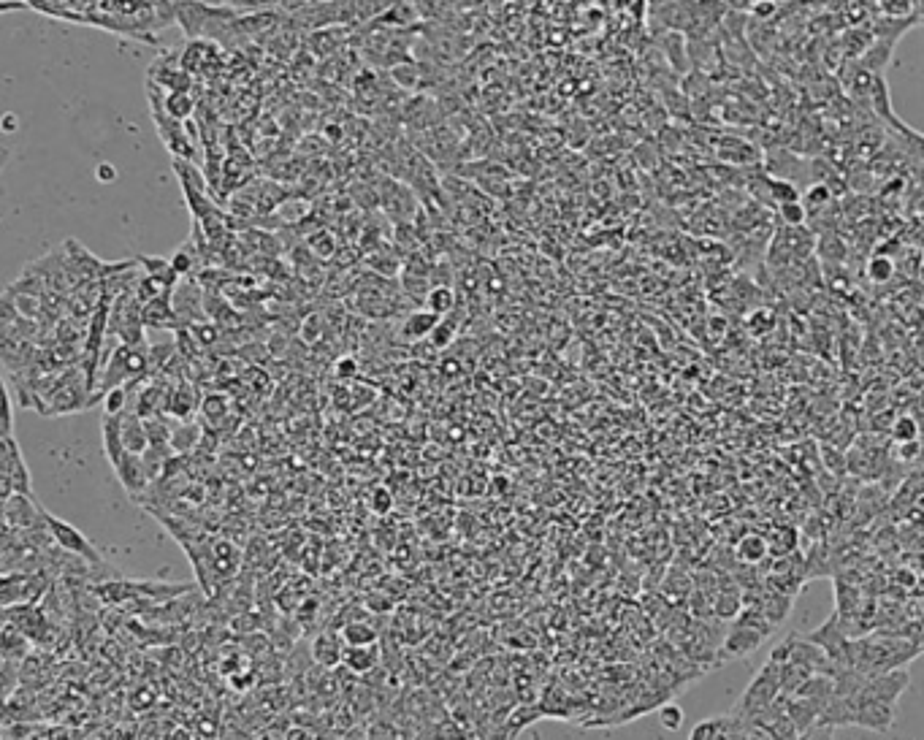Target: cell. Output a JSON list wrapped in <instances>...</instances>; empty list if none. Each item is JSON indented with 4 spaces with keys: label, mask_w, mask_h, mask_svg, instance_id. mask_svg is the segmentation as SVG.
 Segmentation results:
<instances>
[{
    "label": "cell",
    "mask_w": 924,
    "mask_h": 740,
    "mask_svg": "<svg viewBox=\"0 0 924 740\" xmlns=\"http://www.w3.org/2000/svg\"><path fill=\"white\" fill-rule=\"evenodd\" d=\"M851 708H854V727H862V730H873V732L892 730V722H895V705L851 703Z\"/></svg>",
    "instance_id": "obj_9"
},
{
    "label": "cell",
    "mask_w": 924,
    "mask_h": 740,
    "mask_svg": "<svg viewBox=\"0 0 924 740\" xmlns=\"http://www.w3.org/2000/svg\"><path fill=\"white\" fill-rule=\"evenodd\" d=\"M724 738V719H710V722H700L691 730L689 740H721Z\"/></svg>",
    "instance_id": "obj_30"
},
{
    "label": "cell",
    "mask_w": 924,
    "mask_h": 740,
    "mask_svg": "<svg viewBox=\"0 0 924 740\" xmlns=\"http://www.w3.org/2000/svg\"><path fill=\"white\" fill-rule=\"evenodd\" d=\"M456 334H458V320L453 318V315H448V318H439V323L431 328V334L426 339H429V345L439 353V350H445L448 345H453Z\"/></svg>",
    "instance_id": "obj_24"
},
{
    "label": "cell",
    "mask_w": 924,
    "mask_h": 740,
    "mask_svg": "<svg viewBox=\"0 0 924 740\" xmlns=\"http://www.w3.org/2000/svg\"><path fill=\"white\" fill-rule=\"evenodd\" d=\"M775 209H778V217L784 220V225L797 228V225L808 223V215H805V209L800 201H789V204H781V207H775Z\"/></svg>",
    "instance_id": "obj_31"
},
{
    "label": "cell",
    "mask_w": 924,
    "mask_h": 740,
    "mask_svg": "<svg viewBox=\"0 0 924 740\" xmlns=\"http://www.w3.org/2000/svg\"><path fill=\"white\" fill-rule=\"evenodd\" d=\"M805 637L822 648L824 654H827V659H830V665L835 673H838V670H846V643H849L851 637H846V632L840 629L838 616H835V613H832L830 619L824 621L822 627L813 629V632H808Z\"/></svg>",
    "instance_id": "obj_6"
},
{
    "label": "cell",
    "mask_w": 924,
    "mask_h": 740,
    "mask_svg": "<svg viewBox=\"0 0 924 740\" xmlns=\"http://www.w3.org/2000/svg\"><path fill=\"white\" fill-rule=\"evenodd\" d=\"M339 637H342L345 646H374V643H380V632H377L366 619L342 624V627H339Z\"/></svg>",
    "instance_id": "obj_17"
},
{
    "label": "cell",
    "mask_w": 924,
    "mask_h": 740,
    "mask_svg": "<svg viewBox=\"0 0 924 740\" xmlns=\"http://www.w3.org/2000/svg\"><path fill=\"white\" fill-rule=\"evenodd\" d=\"M120 440L122 448L133 453V456H141L144 450L150 448V440H147V429H144V418H139L131 410H125L120 413Z\"/></svg>",
    "instance_id": "obj_13"
},
{
    "label": "cell",
    "mask_w": 924,
    "mask_h": 740,
    "mask_svg": "<svg viewBox=\"0 0 924 740\" xmlns=\"http://www.w3.org/2000/svg\"><path fill=\"white\" fill-rule=\"evenodd\" d=\"M101 399H103V410H106V415H120L128 410V388H125V385L112 388V391H106Z\"/></svg>",
    "instance_id": "obj_29"
},
{
    "label": "cell",
    "mask_w": 924,
    "mask_h": 740,
    "mask_svg": "<svg viewBox=\"0 0 924 740\" xmlns=\"http://www.w3.org/2000/svg\"><path fill=\"white\" fill-rule=\"evenodd\" d=\"M659 722H662L664 730H670V732L681 730V727H683L681 705H675V703L662 705V708H659Z\"/></svg>",
    "instance_id": "obj_32"
},
{
    "label": "cell",
    "mask_w": 924,
    "mask_h": 740,
    "mask_svg": "<svg viewBox=\"0 0 924 740\" xmlns=\"http://www.w3.org/2000/svg\"><path fill=\"white\" fill-rule=\"evenodd\" d=\"M198 440H201L198 423H177V429H171V437H168V448L174 453H187V450L196 448Z\"/></svg>",
    "instance_id": "obj_22"
},
{
    "label": "cell",
    "mask_w": 924,
    "mask_h": 740,
    "mask_svg": "<svg viewBox=\"0 0 924 740\" xmlns=\"http://www.w3.org/2000/svg\"><path fill=\"white\" fill-rule=\"evenodd\" d=\"M136 263H141V266L147 269V277H152V280L158 282L160 288H166L168 293L177 288L179 277H177V272L171 269V263L168 261H163V258H147V255H139Z\"/></svg>",
    "instance_id": "obj_21"
},
{
    "label": "cell",
    "mask_w": 924,
    "mask_h": 740,
    "mask_svg": "<svg viewBox=\"0 0 924 740\" xmlns=\"http://www.w3.org/2000/svg\"><path fill=\"white\" fill-rule=\"evenodd\" d=\"M800 740H835V738H832V730H827V727H813V730H808L805 735H800Z\"/></svg>",
    "instance_id": "obj_39"
},
{
    "label": "cell",
    "mask_w": 924,
    "mask_h": 740,
    "mask_svg": "<svg viewBox=\"0 0 924 740\" xmlns=\"http://www.w3.org/2000/svg\"><path fill=\"white\" fill-rule=\"evenodd\" d=\"M163 106H166V112L179 122H185L190 114L196 112V104H193V98L187 93H166Z\"/></svg>",
    "instance_id": "obj_26"
},
{
    "label": "cell",
    "mask_w": 924,
    "mask_h": 740,
    "mask_svg": "<svg viewBox=\"0 0 924 740\" xmlns=\"http://www.w3.org/2000/svg\"><path fill=\"white\" fill-rule=\"evenodd\" d=\"M393 507V494L385 486L374 488L372 491V510L374 513H380V516H388Z\"/></svg>",
    "instance_id": "obj_34"
},
{
    "label": "cell",
    "mask_w": 924,
    "mask_h": 740,
    "mask_svg": "<svg viewBox=\"0 0 924 740\" xmlns=\"http://www.w3.org/2000/svg\"><path fill=\"white\" fill-rule=\"evenodd\" d=\"M832 694H835V689H832V675L813 673L805 678L803 686H800L792 697H803V700H811V703L824 705L827 700H830Z\"/></svg>",
    "instance_id": "obj_18"
},
{
    "label": "cell",
    "mask_w": 924,
    "mask_h": 740,
    "mask_svg": "<svg viewBox=\"0 0 924 740\" xmlns=\"http://www.w3.org/2000/svg\"><path fill=\"white\" fill-rule=\"evenodd\" d=\"M141 323H144V331L147 328H155V331H166V328H179V320L171 310V293L168 296H158V299L147 301V304H141Z\"/></svg>",
    "instance_id": "obj_11"
},
{
    "label": "cell",
    "mask_w": 924,
    "mask_h": 740,
    "mask_svg": "<svg viewBox=\"0 0 924 740\" xmlns=\"http://www.w3.org/2000/svg\"><path fill=\"white\" fill-rule=\"evenodd\" d=\"M307 250L320 261H328L336 255V239L331 231H315L307 236Z\"/></svg>",
    "instance_id": "obj_25"
},
{
    "label": "cell",
    "mask_w": 924,
    "mask_h": 740,
    "mask_svg": "<svg viewBox=\"0 0 924 740\" xmlns=\"http://www.w3.org/2000/svg\"><path fill=\"white\" fill-rule=\"evenodd\" d=\"M781 694V684H778V665L773 659H767L765 665L759 667V673L751 678V684L746 686V692L740 694L738 705H735V719H748L756 711H762L767 705L773 703L775 697Z\"/></svg>",
    "instance_id": "obj_2"
},
{
    "label": "cell",
    "mask_w": 924,
    "mask_h": 740,
    "mask_svg": "<svg viewBox=\"0 0 924 740\" xmlns=\"http://www.w3.org/2000/svg\"><path fill=\"white\" fill-rule=\"evenodd\" d=\"M209 14H212V3H206V0H177L174 3V19L179 22V28L185 30L187 41L204 38Z\"/></svg>",
    "instance_id": "obj_7"
},
{
    "label": "cell",
    "mask_w": 924,
    "mask_h": 740,
    "mask_svg": "<svg viewBox=\"0 0 924 740\" xmlns=\"http://www.w3.org/2000/svg\"><path fill=\"white\" fill-rule=\"evenodd\" d=\"M28 9V0H0V14H9V11H25Z\"/></svg>",
    "instance_id": "obj_41"
},
{
    "label": "cell",
    "mask_w": 924,
    "mask_h": 740,
    "mask_svg": "<svg viewBox=\"0 0 924 740\" xmlns=\"http://www.w3.org/2000/svg\"><path fill=\"white\" fill-rule=\"evenodd\" d=\"M301 334H304V339H307V342H318L320 334H323V320H320L318 315H309L307 323H304V328H301Z\"/></svg>",
    "instance_id": "obj_36"
},
{
    "label": "cell",
    "mask_w": 924,
    "mask_h": 740,
    "mask_svg": "<svg viewBox=\"0 0 924 740\" xmlns=\"http://www.w3.org/2000/svg\"><path fill=\"white\" fill-rule=\"evenodd\" d=\"M41 521L47 524L49 537L60 545V551L71 553V556H79L87 567H101L103 556L93 548V543L84 537L76 526H71L63 518L52 516V513H41Z\"/></svg>",
    "instance_id": "obj_4"
},
{
    "label": "cell",
    "mask_w": 924,
    "mask_h": 740,
    "mask_svg": "<svg viewBox=\"0 0 924 740\" xmlns=\"http://www.w3.org/2000/svg\"><path fill=\"white\" fill-rule=\"evenodd\" d=\"M735 556L740 559V564L759 567V564L765 562L767 556H770V553H767V540L762 537V534H756V532L746 534V537L738 543V548H735Z\"/></svg>",
    "instance_id": "obj_20"
},
{
    "label": "cell",
    "mask_w": 924,
    "mask_h": 740,
    "mask_svg": "<svg viewBox=\"0 0 924 740\" xmlns=\"http://www.w3.org/2000/svg\"><path fill=\"white\" fill-rule=\"evenodd\" d=\"M775 11H778V6H775L773 0H756V3H751V14L759 19L773 17Z\"/></svg>",
    "instance_id": "obj_37"
},
{
    "label": "cell",
    "mask_w": 924,
    "mask_h": 740,
    "mask_svg": "<svg viewBox=\"0 0 924 740\" xmlns=\"http://www.w3.org/2000/svg\"><path fill=\"white\" fill-rule=\"evenodd\" d=\"M889 434H892V440L897 445H903V442H916L919 440V423L911 418V415H897L892 426H889Z\"/></svg>",
    "instance_id": "obj_28"
},
{
    "label": "cell",
    "mask_w": 924,
    "mask_h": 740,
    "mask_svg": "<svg viewBox=\"0 0 924 740\" xmlns=\"http://www.w3.org/2000/svg\"><path fill=\"white\" fill-rule=\"evenodd\" d=\"M762 643H765V637L762 635H756L751 629L732 624V629L724 632V637H721L719 659H743V656L754 654Z\"/></svg>",
    "instance_id": "obj_8"
},
{
    "label": "cell",
    "mask_w": 924,
    "mask_h": 740,
    "mask_svg": "<svg viewBox=\"0 0 924 740\" xmlns=\"http://www.w3.org/2000/svg\"><path fill=\"white\" fill-rule=\"evenodd\" d=\"M808 675H813V673H808L805 667L794 665V662H781V665H778V684H781V694H784V697H792V694L803 686V681L808 678Z\"/></svg>",
    "instance_id": "obj_23"
},
{
    "label": "cell",
    "mask_w": 924,
    "mask_h": 740,
    "mask_svg": "<svg viewBox=\"0 0 924 740\" xmlns=\"http://www.w3.org/2000/svg\"><path fill=\"white\" fill-rule=\"evenodd\" d=\"M201 413H204L206 421L220 423L228 413V407H225L223 396H206L204 402H201Z\"/></svg>",
    "instance_id": "obj_33"
},
{
    "label": "cell",
    "mask_w": 924,
    "mask_h": 740,
    "mask_svg": "<svg viewBox=\"0 0 924 740\" xmlns=\"http://www.w3.org/2000/svg\"><path fill=\"white\" fill-rule=\"evenodd\" d=\"M312 662L323 670H334V667L342 665V651H345V643H342V637L336 635V632H320L315 640H312Z\"/></svg>",
    "instance_id": "obj_12"
},
{
    "label": "cell",
    "mask_w": 924,
    "mask_h": 740,
    "mask_svg": "<svg viewBox=\"0 0 924 740\" xmlns=\"http://www.w3.org/2000/svg\"><path fill=\"white\" fill-rule=\"evenodd\" d=\"M11 160V150L9 147H0V171L6 169V163Z\"/></svg>",
    "instance_id": "obj_43"
},
{
    "label": "cell",
    "mask_w": 924,
    "mask_h": 740,
    "mask_svg": "<svg viewBox=\"0 0 924 740\" xmlns=\"http://www.w3.org/2000/svg\"><path fill=\"white\" fill-rule=\"evenodd\" d=\"M895 272H897V263L892 261L889 255L878 253L868 261V277L873 282H876V285H884V282L892 280V277H895Z\"/></svg>",
    "instance_id": "obj_27"
},
{
    "label": "cell",
    "mask_w": 924,
    "mask_h": 740,
    "mask_svg": "<svg viewBox=\"0 0 924 740\" xmlns=\"http://www.w3.org/2000/svg\"><path fill=\"white\" fill-rule=\"evenodd\" d=\"M380 665H383V646L380 643H374V646H345V651H342V667L358 675V678L372 673L374 667Z\"/></svg>",
    "instance_id": "obj_10"
},
{
    "label": "cell",
    "mask_w": 924,
    "mask_h": 740,
    "mask_svg": "<svg viewBox=\"0 0 924 740\" xmlns=\"http://www.w3.org/2000/svg\"><path fill=\"white\" fill-rule=\"evenodd\" d=\"M17 318L19 315L17 310H14V301H11L9 293H0V328L9 326V323H14Z\"/></svg>",
    "instance_id": "obj_35"
},
{
    "label": "cell",
    "mask_w": 924,
    "mask_h": 740,
    "mask_svg": "<svg viewBox=\"0 0 924 740\" xmlns=\"http://www.w3.org/2000/svg\"><path fill=\"white\" fill-rule=\"evenodd\" d=\"M358 372V364H355L353 358H342L339 366H336V375L339 377H353Z\"/></svg>",
    "instance_id": "obj_40"
},
{
    "label": "cell",
    "mask_w": 924,
    "mask_h": 740,
    "mask_svg": "<svg viewBox=\"0 0 924 740\" xmlns=\"http://www.w3.org/2000/svg\"><path fill=\"white\" fill-rule=\"evenodd\" d=\"M822 708L824 705L803 700V697H786V716L792 719L794 730L800 732V735L816 727V719H819Z\"/></svg>",
    "instance_id": "obj_15"
},
{
    "label": "cell",
    "mask_w": 924,
    "mask_h": 740,
    "mask_svg": "<svg viewBox=\"0 0 924 740\" xmlns=\"http://www.w3.org/2000/svg\"><path fill=\"white\" fill-rule=\"evenodd\" d=\"M98 177H101V182H112V179L117 177V171H114V166H109V163H101V166H98Z\"/></svg>",
    "instance_id": "obj_42"
},
{
    "label": "cell",
    "mask_w": 924,
    "mask_h": 740,
    "mask_svg": "<svg viewBox=\"0 0 924 740\" xmlns=\"http://www.w3.org/2000/svg\"><path fill=\"white\" fill-rule=\"evenodd\" d=\"M423 307L429 312H434L437 318H448L450 312L458 307L456 291H453L450 285H434V288H429V293H426Z\"/></svg>",
    "instance_id": "obj_19"
},
{
    "label": "cell",
    "mask_w": 924,
    "mask_h": 740,
    "mask_svg": "<svg viewBox=\"0 0 924 740\" xmlns=\"http://www.w3.org/2000/svg\"><path fill=\"white\" fill-rule=\"evenodd\" d=\"M285 740H315V735H312L307 727L296 724V727H290V730L285 732Z\"/></svg>",
    "instance_id": "obj_38"
},
{
    "label": "cell",
    "mask_w": 924,
    "mask_h": 740,
    "mask_svg": "<svg viewBox=\"0 0 924 740\" xmlns=\"http://www.w3.org/2000/svg\"><path fill=\"white\" fill-rule=\"evenodd\" d=\"M377 201H380V209L393 225L412 223L420 209V201L412 193V188H407L404 182L393 177H383L377 182Z\"/></svg>",
    "instance_id": "obj_3"
},
{
    "label": "cell",
    "mask_w": 924,
    "mask_h": 740,
    "mask_svg": "<svg viewBox=\"0 0 924 740\" xmlns=\"http://www.w3.org/2000/svg\"><path fill=\"white\" fill-rule=\"evenodd\" d=\"M767 659H773L775 665H781V662H794V665L805 667L808 673H819V675H832L830 659L824 654L822 648L811 643L808 637L800 635V632H792L789 637H784L778 646L770 651Z\"/></svg>",
    "instance_id": "obj_1"
},
{
    "label": "cell",
    "mask_w": 924,
    "mask_h": 740,
    "mask_svg": "<svg viewBox=\"0 0 924 740\" xmlns=\"http://www.w3.org/2000/svg\"><path fill=\"white\" fill-rule=\"evenodd\" d=\"M716 152H719V158L729 166H751V163H759L762 155L756 150L751 141L743 139H719L716 141Z\"/></svg>",
    "instance_id": "obj_14"
},
{
    "label": "cell",
    "mask_w": 924,
    "mask_h": 740,
    "mask_svg": "<svg viewBox=\"0 0 924 740\" xmlns=\"http://www.w3.org/2000/svg\"><path fill=\"white\" fill-rule=\"evenodd\" d=\"M911 684V675L897 667V670H887V673L868 675L865 686L859 689L854 697H849L851 703H884V705H897V700L903 697V692Z\"/></svg>",
    "instance_id": "obj_5"
},
{
    "label": "cell",
    "mask_w": 924,
    "mask_h": 740,
    "mask_svg": "<svg viewBox=\"0 0 924 740\" xmlns=\"http://www.w3.org/2000/svg\"><path fill=\"white\" fill-rule=\"evenodd\" d=\"M437 323H439V318L434 315V312H429L426 307H418V310H412L410 315L404 318L402 339H407V342H412V345H415V342H423V339L429 337L431 328L437 326Z\"/></svg>",
    "instance_id": "obj_16"
}]
</instances>
